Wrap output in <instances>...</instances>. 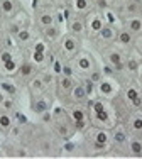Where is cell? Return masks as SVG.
Instances as JSON below:
<instances>
[{
  "mask_svg": "<svg viewBox=\"0 0 142 159\" xmlns=\"http://www.w3.org/2000/svg\"><path fill=\"white\" fill-rule=\"evenodd\" d=\"M108 58H110V61H112V65H113V68H115V69H122V68H124L122 59H120V54H118V52H110Z\"/></svg>",
  "mask_w": 142,
  "mask_h": 159,
  "instance_id": "6da1fadb",
  "label": "cell"
},
{
  "mask_svg": "<svg viewBox=\"0 0 142 159\" xmlns=\"http://www.w3.org/2000/svg\"><path fill=\"white\" fill-rule=\"evenodd\" d=\"M78 68L83 69V71L90 69V68H91V61L88 59L86 56H80V58H78Z\"/></svg>",
  "mask_w": 142,
  "mask_h": 159,
  "instance_id": "7a4b0ae2",
  "label": "cell"
},
{
  "mask_svg": "<svg viewBox=\"0 0 142 159\" xmlns=\"http://www.w3.org/2000/svg\"><path fill=\"white\" fill-rule=\"evenodd\" d=\"M127 97H129V100H132V103L135 105V107L140 105V97H139V93L134 90V88H130V90L127 91Z\"/></svg>",
  "mask_w": 142,
  "mask_h": 159,
  "instance_id": "3957f363",
  "label": "cell"
},
{
  "mask_svg": "<svg viewBox=\"0 0 142 159\" xmlns=\"http://www.w3.org/2000/svg\"><path fill=\"white\" fill-rule=\"evenodd\" d=\"M63 46H65V49L68 52H73L74 49H76V41H74L73 37H66L65 43H63Z\"/></svg>",
  "mask_w": 142,
  "mask_h": 159,
  "instance_id": "277c9868",
  "label": "cell"
},
{
  "mask_svg": "<svg viewBox=\"0 0 142 159\" xmlns=\"http://www.w3.org/2000/svg\"><path fill=\"white\" fill-rule=\"evenodd\" d=\"M86 97V90L83 88V86H74L73 90V98L74 100H83Z\"/></svg>",
  "mask_w": 142,
  "mask_h": 159,
  "instance_id": "5b68a950",
  "label": "cell"
},
{
  "mask_svg": "<svg viewBox=\"0 0 142 159\" xmlns=\"http://www.w3.org/2000/svg\"><path fill=\"white\" fill-rule=\"evenodd\" d=\"M52 22H54V19H52L51 14H43V15H41V24H43V26L51 27V26H52Z\"/></svg>",
  "mask_w": 142,
  "mask_h": 159,
  "instance_id": "8992f818",
  "label": "cell"
},
{
  "mask_svg": "<svg viewBox=\"0 0 142 159\" xmlns=\"http://www.w3.org/2000/svg\"><path fill=\"white\" fill-rule=\"evenodd\" d=\"M107 141H108V135L105 132H98V134H96V147L105 146V144H107Z\"/></svg>",
  "mask_w": 142,
  "mask_h": 159,
  "instance_id": "52a82bcc",
  "label": "cell"
},
{
  "mask_svg": "<svg viewBox=\"0 0 142 159\" xmlns=\"http://www.w3.org/2000/svg\"><path fill=\"white\" fill-rule=\"evenodd\" d=\"M130 149H132V152L135 156H140L142 154V144L139 141H132V142H130Z\"/></svg>",
  "mask_w": 142,
  "mask_h": 159,
  "instance_id": "ba28073f",
  "label": "cell"
},
{
  "mask_svg": "<svg viewBox=\"0 0 142 159\" xmlns=\"http://www.w3.org/2000/svg\"><path fill=\"white\" fill-rule=\"evenodd\" d=\"M129 27H130L132 32H139V30L142 29V21H139V19H132L130 24H129Z\"/></svg>",
  "mask_w": 142,
  "mask_h": 159,
  "instance_id": "9c48e42d",
  "label": "cell"
},
{
  "mask_svg": "<svg viewBox=\"0 0 142 159\" xmlns=\"http://www.w3.org/2000/svg\"><path fill=\"white\" fill-rule=\"evenodd\" d=\"M100 93L110 95L112 93V85H110L108 81H100Z\"/></svg>",
  "mask_w": 142,
  "mask_h": 159,
  "instance_id": "30bf717a",
  "label": "cell"
},
{
  "mask_svg": "<svg viewBox=\"0 0 142 159\" xmlns=\"http://www.w3.org/2000/svg\"><path fill=\"white\" fill-rule=\"evenodd\" d=\"M118 41H120L122 44H130V41H132V36H130V32L124 30V32H120V34H118Z\"/></svg>",
  "mask_w": 142,
  "mask_h": 159,
  "instance_id": "8fae6325",
  "label": "cell"
},
{
  "mask_svg": "<svg viewBox=\"0 0 142 159\" xmlns=\"http://www.w3.org/2000/svg\"><path fill=\"white\" fill-rule=\"evenodd\" d=\"M47 103L44 102V100H39V102H36V105H34V110L36 112H39V113H43V112H46L47 110Z\"/></svg>",
  "mask_w": 142,
  "mask_h": 159,
  "instance_id": "7c38bea8",
  "label": "cell"
},
{
  "mask_svg": "<svg viewBox=\"0 0 142 159\" xmlns=\"http://www.w3.org/2000/svg\"><path fill=\"white\" fill-rule=\"evenodd\" d=\"M125 137H127V135H125V130L122 129V127H118V129H117V132H115V135H113L115 142H124Z\"/></svg>",
  "mask_w": 142,
  "mask_h": 159,
  "instance_id": "4fadbf2b",
  "label": "cell"
},
{
  "mask_svg": "<svg viewBox=\"0 0 142 159\" xmlns=\"http://www.w3.org/2000/svg\"><path fill=\"white\" fill-rule=\"evenodd\" d=\"M100 34H102V37L103 39H112L113 37V30L112 27H102V30H100Z\"/></svg>",
  "mask_w": 142,
  "mask_h": 159,
  "instance_id": "5bb4252c",
  "label": "cell"
},
{
  "mask_svg": "<svg viewBox=\"0 0 142 159\" xmlns=\"http://www.w3.org/2000/svg\"><path fill=\"white\" fill-rule=\"evenodd\" d=\"M102 27H103V24H102V21H100L98 17H95L93 21H91V30L100 32V30H102Z\"/></svg>",
  "mask_w": 142,
  "mask_h": 159,
  "instance_id": "9a60e30c",
  "label": "cell"
},
{
  "mask_svg": "<svg viewBox=\"0 0 142 159\" xmlns=\"http://www.w3.org/2000/svg\"><path fill=\"white\" fill-rule=\"evenodd\" d=\"M12 120H10L9 115H0V127H4V129H9Z\"/></svg>",
  "mask_w": 142,
  "mask_h": 159,
  "instance_id": "2e32d148",
  "label": "cell"
},
{
  "mask_svg": "<svg viewBox=\"0 0 142 159\" xmlns=\"http://www.w3.org/2000/svg\"><path fill=\"white\" fill-rule=\"evenodd\" d=\"M73 119L76 120L78 127H83V112L81 110H74L73 112Z\"/></svg>",
  "mask_w": 142,
  "mask_h": 159,
  "instance_id": "e0dca14e",
  "label": "cell"
},
{
  "mask_svg": "<svg viewBox=\"0 0 142 159\" xmlns=\"http://www.w3.org/2000/svg\"><path fill=\"white\" fill-rule=\"evenodd\" d=\"M14 9V4H12V0H4L2 2V10H4L5 14H10Z\"/></svg>",
  "mask_w": 142,
  "mask_h": 159,
  "instance_id": "ac0fdd59",
  "label": "cell"
},
{
  "mask_svg": "<svg viewBox=\"0 0 142 159\" xmlns=\"http://www.w3.org/2000/svg\"><path fill=\"white\" fill-rule=\"evenodd\" d=\"M71 30H73V32H81L83 30V22L81 21H74L73 24H71Z\"/></svg>",
  "mask_w": 142,
  "mask_h": 159,
  "instance_id": "d6986e66",
  "label": "cell"
},
{
  "mask_svg": "<svg viewBox=\"0 0 142 159\" xmlns=\"http://www.w3.org/2000/svg\"><path fill=\"white\" fill-rule=\"evenodd\" d=\"M132 127H134V130H142V117H135L134 119Z\"/></svg>",
  "mask_w": 142,
  "mask_h": 159,
  "instance_id": "ffe728a7",
  "label": "cell"
},
{
  "mask_svg": "<svg viewBox=\"0 0 142 159\" xmlns=\"http://www.w3.org/2000/svg\"><path fill=\"white\" fill-rule=\"evenodd\" d=\"M0 86H2V88H4V90L7 91L9 95H14V93H15V86H14V85H9V83H2Z\"/></svg>",
  "mask_w": 142,
  "mask_h": 159,
  "instance_id": "44dd1931",
  "label": "cell"
},
{
  "mask_svg": "<svg viewBox=\"0 0 142 159\" xmlns=\"http://www.w3.org/2000/svg\"><path fill=\"white\" fill-rule=\"evenodd\" d=\"M61 86H63L65 90L71 88V78H69V76H63V80H61Z\"/></svg>",
  "mask_w": 142,
  "mask_h": 159,
  "instance_id": "7402d4cb",
  "label": "cell"
},
{
  "mask_svg": "<svg viewBox=\"0 0 142 159\" xmlns=\"http://www.w3.org/2000/svg\"><path fill=\"white\" fill-rule=\"evenodd\" d=\"M21 73L24 75V76H29V75L32 73V66H30V65H24L21 68Z\"/></svg>",
  "mask_w": 142,
  "mask_h": 159,
  "instance_id": "603a6c76",
  "label": "cell"
},
{
  "mask_svg": "<svg viewBox=\"0 0 142 159\" xmlns=\"http://www.w3.org/2000/svg\"><path fill=\"white\" fill-rule=\"evenodd\" d=\"M34 61H36V63H43V61H44V52L36 51L34 52Z\"/></svg>",
  "mask_w": 142,
  "mask_h": 159,
  "instance_id": "cb8c5ba5",
  "label": "cell"
},
{
  "mask_svg": "<svg viewBox=\"0 0 142 159\" xmlns=\"http://www.w3.org/2000/svg\"><path fill=\"white\" fill-rule=\"evenodd\" d=\"M4 65H5V69H7V71H14V69H15V63H14L12 59L7 61V63H4Z\"/></svg>",
  "mask_w": 142,
  "mask_h": 159,
  "instance_id": "d4e9b609",
  "label": "cell"
},
{
  "mask_svg": "<svg viewBox=\"0 0 142 159\" xmlns=\"http://www.w3.org/2000/svg\"><path fill=\"white\" fill-rule=\"evenodd\" d=\"M19 39L21 41H27L29 39V32L27 30H19Z\"/></svg>",
  "mask_w": 142,
  "mask_h": 159,
  "instance_id": "484cf974",
  "label": "cell"
},
{
  "mask_svg": "<svg viewBox=\"0 0 142 159\" xmlns=\"http://www.w3.org/2000/svg\"><path fill=\"white\" fill-rule=\"evenodd\" d=\"M12 59V54H10V52H2V61H4V63H7V61H10Z\"/></svg>",
  "mask_w": 142,
  "mask_h": 159,
  "instance_id": "4316f807",
  "label": "cell"
},
{
  "mask_svg": "<svg viewBox=\"0 0 142 159\" xmlns=\"http://www.w3.org/2000/svg\"><path fill=\"white\" fill-rule=\"evenodd\" d=\"M76 7H78L80 10L86 9V0H76Z\"/></svg>",
  "mask_w": 142,
  "mask_h": 159,
  "instance_id": "83f0119b",
  "label": "cell"
},
{
  "mask_svg": "<svg viewBox=\"0 0 142 159\" xmlns=\"http://www.w3.org/2000/svg\"><path fill=\"white\" fill-rule=\"evenodd\" d=\"M86 95H91V91H93V81H86Z\"/></svg>",
  "mask_w": 142,
  "mask_h": 159,
  "instance_id": "f1b7e54d",
  "label": "cell"
},
{
  "mask_svg": "<svg viewBox=\"0 0 142 159\" xmlns=\"http://www.w3.org/2000/svg\"><path fill=\"white\" fill-rule=\"evenodd\" d=\"M32 88H34V90H39V88H41V80H34V81H32Z\"/></svg>",
  "mask_w": 142,
  "mask_h": 159,
  "instance_id": "f546056e",
  "label": "cell"
},
{
  "mask_svg": "<svg viewBox=\"0 0 142 159\" xmlns=\"http://www.w3.org/2000/svg\"><path fill=\"white\" fill-rule=\"evenodd\" d=\"M98 119H100V120H107V112H105V110L98 112Z\"/></svg>",
  "mask_w": 142,
  "mask_h": 159,
  "instance_id": "4dcf8cb0",
  "label": "cell"
},
{
  "mask_svg": "<svg viewBox=\"0 0 142 159\" xmlns=\"http://www.w3.org/2000/svg\"><path fill=\"white\" fill-rule=\"evenodd\" d=\"M54 71H56V73H61V71H63V68H61V65H59V61H56V63H54Z\"/></svg>",
  "mask_w": 142,
  "mask_h": 159,
  "instance_id": "1f68e13d",
  "label": "cell"
},
{
  "mask_svg": "<svg viewBox=\"0 0 142 159\" xmlns=\"http://www.w3.org/2000/svg\"><path fill=\"white\" fill-rule=\"evenodd\" d=\"M63 73H65V76H71V68H69V66H65V68H63Z\"/></svg>",
  "mask_w": 142,
  "mask_h": 159,
  "instance_id": "d6a6232c",
  "label": "cell"
},
{
  "mask_svg": "<svg viewBox=\"0 0 142 159\" xmlns=\"http://www.w3.org/2000/svg\"><path fill=\"white\" fill-rule=\"evenodd\" d=\"M98 80H100V73H93L90 78V81H98Z\"/></svg>",
  "mask_w": 142,
  "mask_h": 159,
  "instance_id": "836d02e7",
  "label": "cell"
},
{
  "mask_svg": "<svg viewBox=\"0 0 142 159\" xmlns=\"http://www.w3.org/2000/svg\"><path fill=\"white\" fill-rule=\"evenodd\" d=\"M4 107H5V108H12L14 103L10 102V100H4Z\"/></svg>",
  "mask_w": 142,
  "mask_h": 159,
  "instance_id": "e575fe53",
  "label": "cell"
},
{
  "mask_svg": "<svg viewBox=\"0 0 142 159\" xmlns=\"http://www.w3.org/2000/svg\"><path fill=\"white\" fill-rule=\"evenodd\" d=\"M95 110H96V113L102 112V110H103V105H102V103H95Z\"/></svg>",
  "mask_w": 142,
  "mask_h": 159,
  "instance_id": "d590c367",
  "label": "cell"
},
{
  "mask_svg": "<svg viewBox=\"0 0 142 159\" xmlns=\"http://www.w3.org/2000/svg\"><path fill=\"white\" fill-rule=\"evenodd\" d=\"M129 68L132 69V71L134 69H137V63H135V61H129Z\"/></svg>",
  "mask_w": 142,
  "mask_h": 159,
  "instance_id": "8d00e7d4",
  "label": "cell"
},
{
  "mask_svg": "<svg viewBox=\"0 0 142 159\" xmlns=\"http://www.w3.org/2000/svg\"><path fill=\"white\" fill-rule=\"evenodd\" d=\"M36 51H39V52H44V44H37V46H36Z\"/></svg>",
  "mask_w": 142,
  "mask_h": 159,
  "instance_id": "74e56055",
  "label": "cell"
},
{
  "mask_svg": "<svg viewBox=\"0 0 142 159\" xmlns=\"http://www.w3.org/2000/svg\"><path fill=\"white\" fill-rule=\"evenodd\" d=\"M17 119H19V120L22 122V124H24V122H26V117L22 115V113H17Z\"/></svg>",
  "mask_w": 142,
  "mask_h": 159,
  "instance_id": "f35d334b",
  "label": "cell"
},
{
  "mask_svg": "<svg viewBox=\"0 0 142 159\" xmlns=\"http://www.w3.org/2000/svg\"><path fill=\"white\" fill-rule=\"evenodd\" d=\"M47 36H56V30L54 29H47Z\"/></svg>",
  "mask_w": 142,
  "mask_h": 159,
  "instance_id": "ab89813d",
  "label": "cell"
},
{
  "mask_svg": "<svg viewBox=\"0 0 142 159\" xmlns=\"http://www.w3.org/2000/svg\"><path fill=\"white\" fill-rule=\"evenodd\" d=\"M103 71H105V73H108V75H110V73L113 71V69L110 68V66H105V68H103Z\"/></svg>",
  "mask_w": 142,
  "mask_h": 159,
  "instance_id": "60d3db41",
  "label": "cell"
},
{
  "mask_svg": "<svg viewBox=\"0 0 142 159\" xmlns=\"http://www.w3.org/2000/svg\"><path fill=\"white\" fill-rule=\"evenodd\" d=\"M129 10H130V12H135V10H137V7H135V5H129Z\"/></svg>",
  "mask_w": 142,
  "mask_h": 159,
  "instance_id": "b9f144b4",
  "label": "cell"
},
{
  "mask_svg": "<svg viewBox=\"0 0 142 159\" xmlns=\"http://www.w3.org/2000/svg\"><path fill=\"white\" fill-rule=\"evenodd\" d=\"M140 51H142V46H140Z\"/></svg>",
  "mask_w": 142,
  "mask_h": 159,
  "instance_id": "7bdbcfd3",
  "label": "cell"
}]
</instances>
